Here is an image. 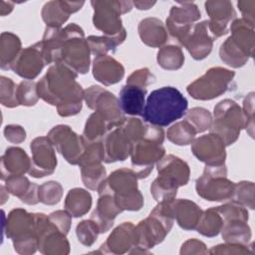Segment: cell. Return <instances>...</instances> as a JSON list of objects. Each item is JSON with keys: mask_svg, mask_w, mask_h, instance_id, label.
Wrapping results in <instances>:
<instances>
[{"mask_svg": "<svg viewBox=\"0 0 255 255\" xmlns=\"http://www.w3.org/2000/svg\"><path fill=\"white\" fill-rule=\"evenodd\" d=\"M155 82V76L150 73L147 68H142L134 71L127 80V84L135 85L142 88H146L148 85Z\"/></svg>", "mask_w": 255, "mask_h": 255, "instance_id": "7dc6e473", "label": "cell"}, {"mask_svg": "<svg viewBox=\"0 0 255 255\" xmlns=\"http://www.w3.org/2000/svg\"><path fill=\"white\" fill-rule=\"evenodd\" d=\"M71 216L72 215L67 210H57L49 215V219L60 229V231L67 234L71 226Z\"/></svg>", "mask_w": 255, "mask_h": 255, "instance_id": "681fc988", "label": "cell"}, {"mask_svg": "<svg viewBox=\"0 0 255 255\" xmlns=\"http://www.w3.org/2000/svg\"><path fill=\"white\" fill-rule=\"evenodd\" d=\"M249 216L234 215L223 219L222 238L227 243L247 245L251 239V229L247 224Z\"/></svg>", "mask_w": 255, "mask_h": 255, "instance_id": "d4e9b609", "label": "cell"}, {"mask_svg": "<svg viewBox=\"0 0 255 255\" xmlns=\"http://www.w3.org/2000/svg\"><path fill=\"white\" fill-rule=\"evenodd\" d=\"M80 167L82 180L85 186L92 190H98L101 183L106 179V168L101 162L84 164Z\"/></svg>", "mask_w": 255, "mask_h": 255, "instance_id": "ab89813d", "label": "cell"}, {"mask_svg": "<svg viewBox=\"0 0 255 255\" xmlns=\"http://www.w3.org/2000/svg\"><path fill=\"white\" fill-rule=\"evenodd\" d=\"M237 6L242 14V18L248 22L254 24V15H255V1L254 0H243L238 1Z\"/></svg>", "mask_w": 255, "mask_h": 255, "instance_id": "f5cc1de1", "label": "cell"}, {"mask_svg": "<svg viewBox=\"0 0 255 255\" xmlns=\"http://www.w3.org/2000/svg\"><path fill=\"white\" fill-rule=\"evenodd\" d=\"M49 221L43 213H28L26 210L13 209L7 216L6 235L13 241L14 249L20 254H31L37 250L39 236Z\"/></svg>", "mask_w": 255, "mask_h": 255, "instance_id": "3957f363", "label": "cell"}, {"mask_svg": "<svg viewBox=\"0 0 255 255\" xmlns=\"http://www.w3.org/2000/svg\"><path fill=\"white\" fill-rule=\"evenodd\" d=\"M92 206V196L90 192L83 188H73L69 190L65 198V208L73 217L85 215Z\"/></svg>", "mask_w": 255, "mask_h": 255, "instance_id": "1f68e13d", "label": "cell"}, {"mask_svg": "<svg viewBox=\"0 0 255 255\" xmlns=\"http://www.w3.org/2000/svg\"><path fill=\"white\" fill-rule=\"evenodd\" d=\"M235 73L225 68L213 67L186 88L187 93L196 100L215 99L232 89Z\"/></svg>", "mask_w": 255, "mask_h": 255, "instance_id": "8fae6325", "label": "cell"}, {"mask_svg": "<svg viewBox=\"0 0 255 255\" xmlns=\"http://www.w3.org/2000/svg\"><path fill=\"white\" fill-rule=\"evenodd\" d=\"M4 134L7 140L13 143H20L26 138L25 129L21 126L9 125L4 128Z\"/></svg>", "mask_w": 255, "mask_h": 255, "instance_id": "f907efd6", "label": "cell"}, {"mask_svg": "<svg viewBox=\"0 0 255 255\" xmlns=\"http://www.w3.org/2000/svg\"><path fill=\"white\" fill-rule=\"evenodd\" d=\"M191 143V151L198 160L205 162L206 165L224 164L226 145L219 135L210 132L201 135Z\"/></svg>", "mask_w": 255, "mask_h": 255, "instance_id": "e0dca14e", "label": "cell"}, {"mask_svg": "<svg viewBox=\"0 0 255 255\" xmlns=\"http://www.w3.org/2000/svg\"><path fill=\"white\" fill-rule=\"evenodd\" d=\"M115 128L102 115L94 112L86 122L82 136L87 141H100Z\"/></svg>", "mask_w": 255, "mask_h": 255, "instance_id": "d6a6232c", "label": "cell"}, {"mask_svg": "<svg viewBox=\"0 0 255 255\" xmlns=\"http://www.w3.org/2000/svg\"><path fill=\"white\" fill-rule=\"evenodd\" d=\"M47 65L43 56L41 42H38L20 52L11 70L26 80L36 78Z\"/></svg>", "mask_w": 255, "mask_h": 255, "instance_id": "d6986e66", "label": "cell"}, {"mask_svg": "<svg viewBox=\"0 0 255 255\" xmlns=\"http://www.w3.org/2000/svg\"><path fill=\"white\" fill-rule=\"evenodd\" d=\"M127 37L126 30L116 36H90L87 38V42L92 54L96 57L100 55H107L110 51H115L119 45H121Z\"/></svg>", "mask_w": 255, "mask_h": 255, "instance_id": "e575fe53", "label": "cell"}, {"mask_svg": "<svg viewBox=\"0 0 255 255\" xmlns=\"http://www.w3.org/2000/svg\"><path fill=\"white\" fill-rule=\"evenodd\" d=\"M56 149L71 164H79L86 147V140L78 135L69 126L54 127L47 134Z\"/></svg>", "mask_w": 255, "mask_h": 255, "instance_id": "5bb4252c", "label": "cell"}, {"mask_svg": "<svg viewBox=\"0 0 255 255\" xmlns=\"http://www.w3.org/2000/svg\"><path fill=\"white\" fill-rule=\"evenodd\" d=\"M232 200L244 207L254 209V183L251 181H241L235 184Z\"/></svg>", "mask_w": 255, "mask_h": 255, "instance_id": "ee69618b", "label": "cell"}, {"mask_svg": "<svg viewBox=\"0 0 255 255\" xmlns=\"http://www.w3.org/2000/svg\"><path fill=\"white\" fill-rule=\"evenodd\" d=\"M136 242L135 226L131 222H124L111 233L107 241L101 245L99 252L114 254L130 252L136 247Z\"/></svg>", "mask_w": 255, "mask_h": 255, "instance_id": "44dd1931", "label": "cell"}, {"mask_svg": "<svg viewBox=\"0 0 255 255\" xmlns=\"http://www.w3.org/2000/svg\"><path fill=\"white\" fill-rule=\"evenodd\" d=\"M146 125L138 119H126L104 137L105 159L107 163L123 161L130 155L132 144L144 135Z\"/></svg>", "mask_w": 255, "mask_h": 255, "instance_id": "8992f818", "label": "cell"}, {"mask_svg": "<svg viewBox=\"0 0 255 255\" xmlns=\"http://www.w3.org/2000/svg\"><path fill=\"white\" fill-rule=\"evenodd\" d=\"M243 114L245 116L247 127L246 129L251 137H254V93H249L243 101Z\"/></svg>", "mask_w": 255, "mask_h": 255, "instance_id": "c3c4849f", "label": "cell"}, {"mask_svg": "<svg viewBox=\"0 0 255 255\" xmlns=\"http://www.w3.org/2000/svg\"><path fill=\"white\" fill-rule=\"evenodd\" d=\"M63 195L62 185L57 181H48L39 186V201L47 204H57Z\"/></svg>", "mask_w": 255, "mask_h": 255, "instance_id": "7bdbcfd3", "label": "cell"}, {"mask_svg": "<svg viewBox=\"0 0 255 255\" xmlns=\"http://www.w3.org/2000/svg\"><path fill=\"white\" fill-rule=\"evenodd\" d=\"M247 245H241V244H233V243H225L220 244L217 246H214L209 253H250L251 251L246 248Z\"/></svg>", "mask_w": 255, "mask_h": 255, "instance_id": "816d5d0a", "label": "cell"}, {"mask_svg": "<svg viewBox=\"0 0 255 255\" xmlns=\"http://www.w3.org/2000/svg\"><path fill=\"white\" fill-rule=\"evenodd\" d=\"M206 13L209 16L208 29L211 36L215 39L228 33V24L232 21L236 12L230 1H206Z\"/></svg>", "mask_w": 255, "mask_h": 255, "instance_id": "ac0fdd59", "label": "cell"}, {"mask_svg": "<svg viewBox=\"0 0 255 255\" xmlns=\"http://www.w3.org/2000/svg\"><path fill=\"white\" fill-rule=\"evenodd\" d=\"M146 88L126 84L120 91V106L124 114L129 116H142Z\"/></svg>", "mask_w": 255, "mask_h": 255, "instance_id": "4316f807", "label": "cell"}, {"mask_svg": "<svg viewBox=\"0 0 255 255\" xmlns=\"http://www.w3.org/2000/svg\"><path fill=\"white\" fill-rule=\"evenodd\" d=\"M76 233L78 240L85 246H91L97 240L98 234L100 233L98 226L92 220H83L77 225Z\"/></svg>", "mask_w": 255, "mask_h": 255, "instance_id": "f6af8a7d", "label": "cell"}, {"mask_svg": "<svg viewBox=\"0 0 255 255\" xmlns=\"http://www.w3.org/2000/svg\"><path fill=\"white\" fill-rule=\"evenodd\" d=\"M94 8L93 23L95 28L107 36H116L126 29L123 27L121 15L132 8L130 1H92Z\"/></svg>", "mask_w": 255, "mask_h": 255, "instance_id": "7c38bea8", "label": "cell"}, {"mask_svg": "<svg viewBox=\"0 0 255 255\" xmlns=\"http://www.w3.org/2000/svg\"><path fill=\"white\" fill-rule=\"evenodd\" d=\"M84 100L90 109L102 115L114 127H118L126 120L119 99L100 86L88 88L84 92Z\"/></svg>", "mask_w": 255, "mask_h": 255, "instance_id": "4fadbf2b", "label": "cell"}, {"mask_svg": "<svg viewBox=\"0 0 255 255\" xmlns=\"http://www.w3.org/2000/svg\"><path fill=\"white\" fill-rule=\"evenodd\" d=\"M137 179L132 169H117L101 183L99 195L111 194L123 211H137L143 205L142 194L137 189Z\"/></svg>", "mask_w": 255, "mask_h": 255, "instance_id": "277c9868", "label": "cell"}, {"mask_svg": "<svg viewBox=\"0 0 255 255\" xmlns=\"http://www.w3.org/2000/svg\"><path fill=\"white\" fill-rule=\"evenodd\" d=\"M138 34L141 42L152 48L160 47L167 40V30L165 26L155 17L141 20L138 24Z\"/></svg>", "mask_w": 255, "mask_h": 255, "instance_id": "f1b7e54d", "label": "cell"}, {"mask_svg": "<svg viewBox=\"0 0 255 255\" xmlns=\"http://www.w3.org/2000/svg\"><path fill=\"white\" fill-rule=\"evenodd\" d=\"M93 75L100 83L110 86L119 83L125 76L123 65L108 55H100L94 59Z\"/></svg>", "mask_w": 255, "mask_h": 255, "instance_id": "603a6c76", "label": "cell"}, {"mask_svg": "<svg viewBox=\"0 0 255 255\" xmlns=\"http://www.w3.org/2000/svg\"><path fill=\"white\" fill-rule=\"evenodd\" d=\"M31 159L20 147H9L1 158V178L7 179L12 175H23L29 171Z\"/></svg>", "mask_w": 255, "mask_h": 255, "instance_id": "484cf974", "label": "cell"}, {"mask_svg": "<svg viewBox=\"0 0 255 255\" xmlns=\"http://www.w3.org/2000/svg\"><path fill=\"white\" fill-rule=\"evenodd\" d=\"M7 191L19 197L22 202L30 205L39 201V185L31 183L24 175H12L5 179Z\"/></svg>", "mask_w": 255, "mask_h": 255, "instance_id": "f546056e", "label": "cell"}, {"mask_svg": "<svg viewBox=\"0 0 255 255\" xmlns=\"http://www.w3.org/2000/svg\"><path fill=\"white\" fill-rule=\"evenodd\" d=\"M20 50L21 41L18 36L10 32L1 34V68L3 70H11Z\"/></svg>", "mask_w": 255, "mask_h": 255, "instance_id": "836d02e7", "label": "cell"}, {"mask_svg": "<svg viewBox=\"0 0 255 255\" xmlns=\"http://www.w3.org/2000/svg\"><path fill=\"white\" fill-rule=\"evenodd\" d=\"M30 148L32 159L29 174L37 178L52 174L57 166V158L51 140L46 136H38L31 142Z\"/></svg>", "mask_w": 255, "mask_h": 255, "instance_id": "2e32d148", "label": "cell"}, {"mask_svg": "<svg viewBox=\"0 0 255 255\" xmlns=\"http://www.w3.org/2000/svg\"><path fill=\"white\" fill-rule=\"evenodd\" d=\"M197 194L209 201L232 199L235 183L227 178L225 164L206 165L203 173L195 181Z\"/></svg>", "mask_w": 255, "mask_h": 255, "instance_id": "30bf717a", "label": "cell"}, {"mask_svg": "<svg viewBox=\"0 0 255 255\" xmlns=\"http://www.w3.org/2000/svg\"><path fill=\"white\" fill-rule=\"evenodd\" d=\"M90 48L83 29L75 23L61 31L58 62L64 63L77 74H86L90 68Z\"/></svg>", "mask_w": 255, "mask_h": 255, "instance_id": "ba28073f", "label": "cell"}, {"mask_svg": "<svg viewBox=\"0 0 255 255\" xmlns=\"http://www.w3.org/2000/svg\"><path fill=\"white\" fill-rule=\"evenodd\" d=\"M201 17L198 7L193 2H178L172 6L166 18V30L179 44L190 32L193 23Z\"/></svg>", "mask_w": 255, "mask_h": 255, "instance_id": "9a60e30c", "label": "cell"}, {"mask_svg": "<svg viewBox=\"0 0 255 255\" xmlns=\"http://www.w3.org/2000/svg\"><path fill=\"white\" fill-rule=\"evenodd\" d=\"M164 131L160 127L147 124L144 135L136 140L131 147V165L138 179L147 177L153 164L159 161L165 149L162 146Z\"/></svg>", "mask_w": 255, "mask_h": 255, "instance_id": "52a82bcc", "label": "cell"}, {"mask_svg": "<svg viewBox=\"0 0 255 255\" xmlns=\"http://www.w3.org/2000/svg\"><path fill=\"white\" fill-rule=\"evenodd\" d=\"M185 120L192 125L196 132H203L206 129H209L212 123V117L209 111L198 107L186 112Z\"/></svg>", "mask_w": 255, "mask_h": 255, "instance_id": "b9f144b4", "label": "cell"}, {"mask_svg": "<svg viewBox=\"0 0 255 255\" xmlns=\"http://www.w3.org/2000/svg\"><path fill=\"white\" fill-rule=\"evenodd\" d=\"M16 97L19 105L34 106L39 100L37 83L32 80H24L17 86Z\"/></svg>", "mask_w": 255, "mask_h": 255, "instance_id": "60d3db41", "label": "cell"}, {"mask_svg": "<svg viewBox=\"0 0 255 255\" xmlns=\"http://www.w3.org/2000/svg\"><path fill=\"white\" fill-rule=\"evenodd\" d=\"M214 119L210 126V132L219 135L226 146L234 143L242 128H246L247 122L239 105L230 99L219 102L214 107Z\"/></svg>", "mask_w": 255, "mask_h": 255, "instance_id": "9c48e42d", "label": "cell"}, {"mask_svg": "<svg viewBox=\"0 0 255 255\" xmlns=\"http://www.w3.org/2000/svg\"><path fill=\"white\" fill-rule=\"evenodd\" d=\"M157 63L165 70H178L184 63V55L181 48L175 45L164 46L157 52Z\"/></svg>", "mask_w": 255, "mask_h": 255, "instance_id": "74e56055", "label": "cell"}, {"mask_svg": "<svg viewBox=\"0 0 255 255\" xmlns=\"http://www.w3.org/2000/svg\"><path fill=\"white\" fill-rule=\"evenodd\" d=\"M0 79H1V104L8 108H14L19 106L17 97H16L17 86L9 78L1 76Z\"/></svg>", "mask_w": 255, "mask_h": 255, "instance_id": "bcb514c9", "label": "cell"}, {"mask_svg": "<svg viewBox=\"0 0 255 255\" xmlns=\"http://www.w3.org/2000/svg\"><path fill=\"white\" fill-rule=\"evenodd\" d=\"M223 226V219L216 207H211L203 211L196 226V231L203 236L214 237L218 235Z\"/></svg>", "mask_w": 255, "mask_h": 255, "instance_id": "8d00e7d4", "label": "cell"}, {"mask_svg": "<svg viewBox=\"0 0 255 255\" xmlns=\"http://www.w3.org/2000/svg\"><path fill=\"white\" fill-rule=\"evenodd\" d=\"M179 184L169 176L158 174L150 186V193L158 202L171 201L175 198Z\"/></svg>", "mask_w": 255, "mask_h": 255, "instance_id": "d590c367", "label": "cell"}, {"mask_svg": "<svg viewBox=\"0 0 255 255\" xmlns=\"http://www.w3.org/2000/svg\"><path fill=\"white\" fill-rule=\"evenodd\" d=\"M214 38L208 29L207 20L193 25L190 32L180 42L185 47L194 60H203L206 58L213 46Z\"/></svg>", "mask_w": 255, "mask_h": 255, "instance_id": "ffe728a7", "label": "cell"}, {"mask_svg": "<svg viewBox=\"0 0 255 255\" xmlns=\"http://www.w3.org/2000/svg\"><path fill=\"white\" fill-rule=\"evenodd\" d=\"M155 4V1H133L132 5H134L138 10H148Z\"/></svg>", "mask_w": 255, "mask_h": 255, "instance_id": "db71d44e", "label": "cell"}, {"mask_svg": "<svg viewBox=\"0 0 255 255\" xmlns=\"http://www.w3.org/2000/svg\"><path fill=\"white\" fill-rule=\"evenodd\" d=\"M195 128L186 120L178 122L171 126L166 132L168 140L177 145H186L193 141L195 134Z\"/></svg>", "mask_w": 255, "mask_h": 255, "instance_id": "f35d334b", "label": "cell"}, {"mask_svg": "<svg viewBox=\"0 0 255 255\" xmlns=\"http://www.w3.org/2000/svg\"><path fill=\"white\" fill-rule=\"evenodd\" d=\"M231 36L221 44L220 59L232 68L244 66L254 54V24L240 18L230 26Z\"/></svg>", "mask_w": 255, "mask_h": 255, "instance_id": "5b68a950", "label": "cell"}, {"mask_svg": "<svg viewBox=\"0 0 255 255\" xmlns=\"http://www.w3.org/2000/svg\"><path fill=\"white\" fill-rule=\"evenodd\" d=\"M171 204L177 224L184 230L195 229L203 213L202 209L188 199H173Z\"/></svg>", "mask_w": 255, "mask_h": 255, "instance_id": "83f0119b", "label": "cell"}, {"mask_svg": "<svg viewBox=\"0 0 255 255\" xmlns=\"http://www.w3.org/2000/svg\"><path fill=\"white\" fill-rule=\"evenodd\" d=\"M77 77L78 74L64 63L56 62L37 83L39 97L56 106L61 117L75 116L82 110L85 91L76 81Z\"/></svg>", "mask_w": 255, "mask_h": 255, "instance_id": "6da1fadb", "label": "cell"}, {"mask_svg": "<svg viewBox=\"0 0 255 255\" xmlns=\"http://www.w3.org/2000/svg\"><path fill=\"white\" fill-rule=\"evenodd\" d=\"M84 1H50L42 9V18L47 27L61 28L70 15L79 11Z\"/></svg>", "mask_w": 255, "mask_h": 255, "instance_id": "7402d4cb", "label": "cell"}, {"mask_svg": "<svg viewBox=\"0 0 255 255\" xmlns=\"http://www.w3.org/2000/svg\"><path fill=\"white\" fill-rule=\"evenodd\" d=\"M187 107L188 102L179 90L162 87L147 96L141 117L149 125L167 127L181 119L186 114Z\"/></svg>", "mask_w": 255, "mask_h": 255, "instance_id": "7a4b0ae2", "label": "cell"}, {"mask_svg": "<svg viewBox=\"0 0 255 255\" xmlns=\"http://www.w3.org/2000/svg\"><path fill=\"white\" fill-rule=\"evenodd\" d=\"M157 171L158 174H163L173 178L179 186L187 184L189 180V166L181 158L168 154L162 157L157 162Z\"/></svg>", "mask_w": 255, "mask_h": 255, "instance_id": "4dcf8cb0", "label": "cell"}, {"mask_svg": "<svg viewBox=\"0 0 255 255\" xmlns=\"http://www.w3.org/2000/svg\"><path fill=\"white\" fill-rule=\"evenodd\" d=\"M38 248L43 254H68L70 244L60 229L49 219L39 236Z\"/></svg>", "mask_w": 255, "mask_h": 255, "instance_id": "cb8c5ba5", "label": "cell"}]
</instances>
